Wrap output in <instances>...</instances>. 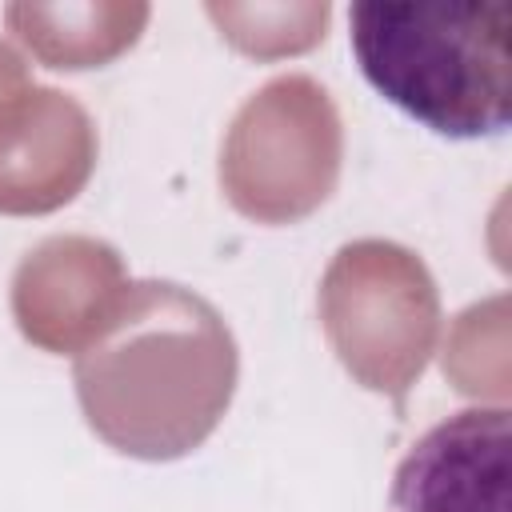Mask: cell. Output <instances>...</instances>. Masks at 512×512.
I'll list each match as a JSON object with an SVG mask.
<instances>
[{
	"instance_id": "obj_1",
	"label": "cell",
	"mask_w": 512,
	"mask_h": 512,
	"mask_svg": "<svg viewBox=\"0 0 512 512\" xmlns=\"http://www.w3.org/2000/svg\"><path fill=\"white\" fill-rule=\"evenodd\" d=\"M240 376L224 316L176 280L128 284L108 328L76 352L88 428L136 460H180L224 420Z\"/></svg>"
},
{
	"instance_id": "obj_2",
	"label": "cell",
	"mask_w": 512,
	"mask_h": 512,
	"mask_svg": "<svg viewBox=\"0 0 512 512\" xmlns=\"http://www.w3.org/2000/svg\"><path fill=\"white\" fill-rule=\"evenodd\" d=\"M364 80L424 128L452 140L500 136L512 120L508 4H384L348 12Z\"/></svg>"
},
{
	"instance_id": "obj_3",
	"label": "cell",
	"mask_w": 512,
	"mask_h": 512,
	"mask_svg": "<svg viewBox=\"0 0 512 512\" xmlns=\"http://www.w3.org/2000/svg\"><path fill=\"white\" fill-rule=\"evenodd\" d=\"M316 304L348 376L400 404L440 336V292L428 264L392 240H352L324 268Z\"/></svg>"
},
{
	"instance_id": "obj_4",
	"label": "cell",
	"mask_w": 512,
	"mask_h": 512,
	"mask_svg": "<svg viewBox=\"0 0 512 512\" xmlns=\"http://www.w3.org/2000/svg\"><path fill=\"white\" fill-rule=\"evenodd\" d=\"M344 124L312 76H276L240 104L220 148V188L256 224L312 216L340 180Z\"/></svg>"
},
{
	"instance_id": "obj_5",
	"label": "cell",
	"mask_w": 512,
	"mask_h": 512,
	"mask_svg": "<svg viewBox=\"0 0 512 512\" xmlns=\"http://www.w3.org/2000/svg\"><path fill=\"white\" fill-rule=\"evenodd\" d=\"M128 296V272L112 244L48 236L12 272V320L44 352L88 348Z\"/></svg>"
},
{
	"instance_id": "obj_6",
	"label": "cell",
	"mask_w": 512,
	"mask_h": 512,
	"mask_svg": "<svg viewBox=\"0 0 512 512\" xmlns=\"http://www.w3.org/2000/svg\"><path fill=\"white\" fill-rule=\"evenodd\" d=\"M96 168V124L60 88H24L0 108V212L44 216L72 204Z\"/></svg>"
},
{
	"instance_id": "obj_7",
	"label": "cell",
	"mask_w": 512,
	"mask_h": 512,
	"mask_svg": "<svg viewBox=\"0 0 512 512\" xmlns=\"http://www.w3.org/2000/svg\"><path fill=\"white\" fill-rule=\"evenodd\" d=\"M388 512H508V408H464L396 464Z\"/></svg>"
},
{
	"instance_id": "obj_8",
	"label": "cell",
	"mask_w": 512,
	"mask_h": 512,
	"mask_svg": "<svg viewBox=\"0 0 512 512\" xmlns=\"http://www.w3.org/2000/svg\"><path fill=\"white\" fill-rule=\"evenodd\" d=\"M152 8L136 0H64V4H8V32L48 68L84 72L128 52L148 28Z\"/></svg>"
},
{
	"instance_id": "obj_9",
	"label": "cell",
	"mask_w": 512,
	"mask_h": 512,
	"mask_svg": "<svg viewBox=\"0 0 512 512\" xmlns=\"http://www.w3.org/2000/svg\"><path fill=\"white\" fill-rule=\"evenodd\" d=\"M208 20L220 28V36L256 60L296 56L324 40L332 4L296 0V4H208Z\"/></svg>"
},
{
	"instance_id": "obj_10",
	"label": "cell",
	"mask_w": 512,
	"mask_h": 512,
	"mask_svg": "<svg viewBox=\"0 0 512 512\" xmlns=\"http://www.w3.org/2000/svg\"><path fill=\"white\" fill-rule=\"evenodd\" d=\"M24 88H32L28 64H24V56H20L12 44L0 40V108H4L8 100H16Z\"/></svg>"
}]
</instances>
